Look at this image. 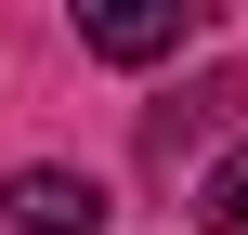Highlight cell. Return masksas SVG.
<instances>
[{"mask_svg":"<svg viewBox=\"0 0 248 235\" xmlns=\"http://www.w3.org/2000/svg\"><path fill=\"white\" fill-rule=\"evenodd\" d=\"M13 235H105V183L92 170H13Z\"/></svg>","mask_w":248,"mask_h":235,"instance_id":"6da1fadb","label":"cell"},{"mask_svg":"<svg viewBox=\"0 0 248 235\" xmlns=\"http://www.w3.org/2000/svg\"><path fill=\"white\" fill-rule=\"evenodd\" d=\"M183 0H105V13H78V39L105 52V65H157V52H183Z\"/></svg>","mask_w":248,"mask_h":235,"instance_id":"7a4b0ae2","label":"cell"},{"mask_svg":"<svg viewBox=\"0 0 248 235\" xmlns=\"http://www.w3.org/2000/svg\"><path fill=\"white\" fill-rule=\"evenodd\" d=\"M209 235H248V157L222 170V183H209Z\"/></svg>","mask_w":248,"mask_h":235,"instance_id":"3957f363","label":"cell"}]
</instances>
